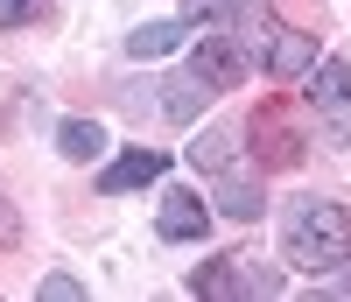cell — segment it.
Listing matches in <instances>:
<instances>
[{
    "instance_id": "6da1fadb",
    "label": "cell",
    "mask_w": 351,
    "mask_h": 302,
    "mask_svg": "<svg viewBox=\"0 0 351 302\" xmlns=\"http://www.w3.org/2000/svg\"><path fill=\"white\" fill-rule=\"evenodd\" d=\"M351 253V218L330 197H295L281 211V260L295 275H330V267Z\"/></svg>"
},
{
    "instance_id": "7a4b0ae2",
    "label": "cell",
    "mask_w": 351,
    "mask_h": 302,
    "mask_svg": "<svg viewBox=\"0 0 351 302\" xmlns=\"http://www.w3.org/2000/svg\"><path fill=\"white\" fill-rule=\"evenodd\" d=\"M309 106L324 119L330 148H351V64L344 56H324V64L309 71Z\"/></svg>"
},
{
    "instance_id": "3957f363",
    "label": "cell",
    "mask_w": 351,
    "mask_h": 302,
    "mask_svg": "<svg viewBox=\"0 0 351 302\" xmlns=\"http://www.w3.org/2000/svg\"><path fill=\"white\" fill-rule=\"evenodd\" d=\"M190 288H197L204 302H239V295H274L281 275H267V267H253V260H239V253H225V260H204L197 275H190Z\"/></svg>"
},
{
    "instance_id": "277c9868",
    "label": "cell",
    "mask_w": 351,
    "mask_h": 302,
    "mask_svg": "<svg viewBox=\"0 0 351 302\" xmlns=\"http://www.w3.org/2000/svg\"><path fill=\"white\" fill-rule=\"evenodd\" d=\"M190 71L211 84V92H232V84H246L253 64H246V49L232 43V28H204V36H197V56H190Z\"/></svg>"
},
{
    "instance_id": "5b68a950",
    "label": "cell",
    "mask_w": 351,
    "mask_h": 302,
    "mask_svg": "<svg viewBox=\"0 0 351 302\" xmlns=\"http://www.w3.org/2000/svg\"><path fill=\"white\" fill-rule=\"evenodd\" d=\"M260 71H267L274 84H302L309 71H316V36H302V28H274V43H267V64H260Z\"/></svg>"
},
{
    "instance_id": "8992f818",
    "label": "cell",
    "mask_w": 351,
    "mask_h": 302,
    "mask_svg": "<svg viewBox=\"0 0 351 302\" xmlns=\"http://www.w3.org/2000/svg\"><path fill=\"white\" fill-rule=\"evenodd\" d=\"M232 43H239L246 49V64H267V43H274V8H267V0H232Z\"/></svg>"
},
{
    "instance_id": "52a82bcc",
    "label": "cell",
    "mask_w": 351,
    "mask_h": 302,
    "mask_svg": "<svg viewBox=\"0 0 351 302\" xmlns=\"http://www.w3.org/2000/svg\"><path fill=\"white\" fill-rule=\"evenodd\" d=\"M155 232H162V239H204V232H211V204H204L197 190H162Z\"/></svg>"
},
{
    "instance_id": "ba28073f",
    "label": "cell",
    "mask_w": 351,
    "mask_h": 302,
    "mask_svg": "<svg viewBox=\"0 0 351 302\" xmlns=\"http://www.w3.org/2000/svg\"><path fill=\"white\" fill-rule=\"evenodd\" d=\"M218 218H232V225H253L260 211H267V190H260V176H239V162L232 169H218Z\"/></svg>"
},
{
    "instance_id": "9c48e42d",
    "label": "cell",
    "mask_w": 351,
    "mask_h": 302,
    "mask_svg": "<svg viewBox=\"0 0 351 302\" xmlns=\"http://www.w3.org/2000/svg\"><path fill=\"white\" fill-rule=\"evenodd\" d=\"M162 169H169V155H155V148H134V155H120V162L99 169V190L120 197V190H141V183H162Z\"/></svg>"
},
{
    "instance_id": "30bf717a",
    "label": "cell",
    "mask_w": 351,
    "mask_h": 302,
    "mask_svg": "<svg viewBox=\"0 0 351 302\" xmlns=\"http://www.w3.org/2000/svg\"><path fill=\"white\" fill-rule=\"evenodd\" d=\"M162 92V119H176V127H183V119H197L204 106H211V84H204L197 71H176L169 84H155Z\"/></svg>"
},
{
    "instance_id": "8fae6325",
    "label": "cell",
    "mask_w": 351,
    "mask_h": 302,
    "mask_svg": "<svg viewBox=\"0 0 351 302\" xmlns=\"http://www.w3.org/2000/svg\"><path fill=\"white\" fill-rule=\"evenodd\" d=\"M253 134H260V155H267L274 169H288V162L302 155V134H288V127H281V113H260V119H253Z\"/></svg>"
},
{
    "instance_id": "7c38bea8",
    "label": "cell",
    "mask_w": 351,
    "mask_h": 302,
    "mask_svg": "<svg viewBox=\"0 0 351 302\" xmlns=\"http://www.w3.org/2000/svg\"><path fill=\"white\" fill-rule=\"evenodd\" d=\"M190 162L197 169H232V162H239V127H211V134H197V148H190Z\"/></svg>"
},
{
    "instance_id": "4fadbf2b",
    "label": "cell",
    "mask_w": 351,
    "mask_h": 302,
    "mask_svg": "<svg viewBox=\"0 0 351 302\" xmlns=\"http://www.w3.org/2000/svg\"><path fill=\"white\" fill-rule=\"evenodd\" d=\"M56 148H64L71 162H99L106 127H99V119H64V127H56Z\"/></svg>"
},
{
    "instance_id": "5bb4252c",
    "label": "cell",
    "mask_w": 351,
    "mask_h": 302,
    "mask_svg": "<svg viewBox=\"0 0 351 302\" xmlns=\"http://www.w3.org/2000/svg\"><path fill=\"white\" fill-rule=\"evenodd\" d=\"M176 43H183V21H141L127 36V56H169Z\"/></svg>"
},
{
    "instance_id": "9a60e30c",
    "label": "cell",
    "mask_w": 351,
    "mask_h": 302,
    "mask_svg": "<svg viewBox=\"0 0 351 302\" xmlns=\"http://www.w3.org/2000/svg\"><path fill=\"white\" fill-rule=\"evenodd\" d=\"M176 21H183V28H225L232 21V0H183Z\"/></svg>"
},
{
    "instance_id": "2e32d148",
    "label": "cell",
    "mask_w": 351,
    "mask_h": 302,
    "mask_svg": "<svg viewBox=\"0 0 351 302\" xmlns=\"http://www.w3.org/2000/svg\"><path fill=\"white\" fill-rule=\"evenodd\" d=\"M43 302H84V281L77 275H49L43 281Z\"/></svg>"
},
{
    "instance_id": "e0dca14e",
    "label": "cell",
    "mask_w": 351,
    "mask_h": 302,
    "mask_svg": "<svg viewBox=\"0 0 351 302\" xmlns=\"http://www.w3.org/2000/svg\"><path fill=\"white\" fill-rule=\"evenodd\" d=\"M28 14H36V0H0V28H21Z\"/></svg>"
},
{
    "instance_id": "ac0fdd59",
    "label": "cell",
    "mask_w": 351,
    "mask_h": 302,
    "mask_svg": "<svg viewBox=\"0 0 351 302\" xmlns=\"http://www.w3.org/2000/svg\"><path fill=\"white\" fill-rule=\"evenodd\" d=\"M14 239H21V218H14V204L0 197V246H14Z\"/></svg>"
},
{
    "instance_id": "d6986e66",
    "label": "cell",
    "mask_w": 351,
    "mask_h": 302,
    "mask_svg": "<svg viewBox=\"0 0 351 302\" xmlns=\"http://www.w3.org/2000/svg\"><path fill=\"white\" fill-rule=\"evenodd\" d=\"M330 295H344V302H351V253L330 267Z\"/></svg>"
}]
</instances>
